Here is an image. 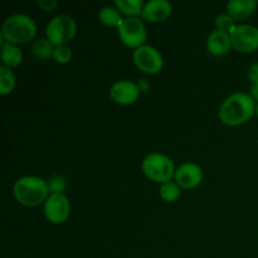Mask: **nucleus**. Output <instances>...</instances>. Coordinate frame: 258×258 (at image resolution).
I'll return each instance as SVG.
<instances>
[{"mask_svg": "<svg viewBox=\"0 0 258 258\" xmlns=\"http://www.w3.org/2000/svg\"><path fill=\"white\" fill-rule=\"evenodd\" d=\"M256 105L257 102L249 93H232L219 107L218 117L227 126H241L256 115Z\"/></svg>", "mask_w": 258, "mask_h": 258, "instance_id": "nucleus-1", "label": "nucleus"}, {"mask_svg": "<svg viewBox=\"0 0 258 258\" xmlns=\"http://www.w3.org/2000/svg\"><path fill=\"white\" fill-rule=\"evenodd\" d=\"M13 194L15 201L24 207L34 208L40 204L44 206L50 196L48 181L34 175L22 176L13 185Z\"/></svg>", "mask_w": 258, "mask_h": 258, "instance_id": "nucleus-2", "label": "nucleus"}, {"mask_svg": "<svg viewBox=\"0 0 258 258\" xmlns=\"http://www.w3.org/2000/svg\"><path fill=\"white\" fill-rule=\"evenodd\" d=\"M37 34V24L34 19L27 14H13L4 20L2 27V37L5 43L23 45L34 39Z\"/></svg>", "mask_w": 258, "mask_h": 258, "instance_id": "nucleus-3", "label": "nucleus"}, {"mask_svg": "<svg viewBox=\"0 0 258 258\" xmlns=\"http://www.w3.org/2000/svg\"><path fill=\"white\" fill-rule=\"evenodd\" d=\"M141 169L149 180L160 184L173 180L176 171L173 160L160 153H151L146 155L141 163Z\"/></svg>", "mask_w": 258, "mask_h": 258, "instance_id": "nucleus-4", "label": "nucleus"}, {"mask_svg": "<svg viewBox=\"0 0 258 258\" xmlns=\"http://www.w3.org/2000/svg\"><path fill=\"white\" fill-rule=\"evenodd\" d=\"M76 34H77V23L70 15H57L45 27L47 39L55 47L67 45L76 37Z\"/></svg>", "mask_w": 258, "mask_h": 258, "instance_id": "nucleus-5", "label": "nucleus"}, {"mask_svg": "<svg viewBox=\"0 0 258 258\" xmlns=\"http://www.w3.org/2000/svg\"><path fill=\"white\" fill-rule=\"evenodd\" d=\"M117 33L122 44L131 49H138L145 45L148 38L145 24L139 18H123L117 28Z\"/></svg>", "mask_w": 258, "mask_h": 258, "instance_id": "nucleus-6", "label": "nucleus"}, {"mask_svg": "<svg viewBox=\"0 0 258 258\" xmlns=\"http://www.w3.org/2000/svg\"><path fill=\"white\" fill-rule=\"evenodd\" d=\"M133 60L136 68L146 75H156L164 67L163 55L155 47L151 45L145 44L134 50Z\"/></svg>", "mask_w": 258, "mask_h": 258, "instance_id": "nucleus-7", "label": "nucleus"}, {"mask_svg": "<svg viewBox=\"0 0 258 258\" xmlns=\"http://www.w3.org/2000/svg\"><path fill=\"white\" fill-rule=\"evenodd\" d=\"M232 47L239 53H253L258 50V28L252 24H237L231 33Z\"/></svg>", "mask_w": 258, "mask_h": 258, "instance_id": "nucleus-8", "label": "nucleus"}, {"mask_svg": "<svg viewBox=\"0 0 258 258\" xmlns=\"http://www.w3.org/2000/svg\"><path fill=\"white\" fill-rule=\"evenodd\" d=\"M44 216L52 224H63L71 214L70 199L64 194H50L44 203Z\"/></svg>", "mask_w": 258, "mask_h": 258, "instance_id": "nucleus-9", "label": "nucleus"}, {"mask_svg": "<svg viewBox=\"0 0 258 258\" xmlns=\"http://www.w3.org/2000/svg\"><path fill=\"white\" fill-rule=\"evenodd\" d=\"M140 93L138 85L128 80L117 81L110 88L111 100L121 106L134 105L138 101Z\"/></svg>", "mask_w": 258, "mask_h": 258, "instance_id": "nucleus-10", "label": "nucleus"}, {"mask_svg": "<svg viewBox=\"0 0 258 258\" xmlns=\"http://www.w3.org/2000/svg\"><path fill=\"white\" fill-rule=\"evenodd\" d=\"M203 170L196 163H184L176 169L174 181L181 189H194L203 181Z\"/></svg>", "mask_w": 258, "mask_h": 258, "instance_id": "nucleus-11", "label": "nucleus"}, {"mask_svg": "<svg viewBox=\"0 0 258 258\" xmlns=\"http://www.w3.org/2000/svg\"><path fill=\"white\" fill-rule=\"evenodd\" d=\"M173 13V5L168 0H150L144 5L143 19L150 23H161Z\"/></svg>", "mask_w": 258, "mask_h": 258, "instance_id": "nucleus-12", "label": "nucleus"}, {"mask_svg": "<svg viewBox=\"0 0 258 258\" xmlns=\"http://www.w3.org/2000/svg\"><path fill=\"white\" fill-rule=\"evenodd\" d=\"M231 35L227 33L213 30L207 38V50L213 57H223L232 49Z\"/></svg>", "mask_w": 258, "mask_h": 258, "instance_id": "nucleus-13", "label": "nucleus"}, {"mask_svg": "<svg viewBox=\"0 0 258 258\" xmlns=\"http://www.w3.org/2000/svg\"><path fill=\"white\" fill-rule=\"evenodd\" d=\"M257 4L256 0H231L227 3V13L236 22H243L253 14Z\"/></svg>", "mask_w": 258, "mask_h": 258, "instance_id": "nucleus-14", "label": "nucleus"}, {"mask_svg": "<svg viewBox=\"0 0 258 258\" xmlns=\"http://www.w3.org/2000/svg\"><path fill=\"white\" fill-rule=\"evenodd\" d=\"M2 62L3 66L8 68H15L22 64L23 52L18 45L3 43L2 44Z\"/></svg>", "mask_w": 258, "mask_h": 258, "instance_id": "nucleus-15", "label": "nucleus"}, {"mask_svg": "<svg viewBox=\"0 0 258 258\" xmlns=\"http://www.w3.org/2000/svg\"><path fill=\"white\" fill-rule=\"evenodd\" d=\"M143 0H116L115 8L121 13V15H126V18H138L143 15L144 10Z\"/></svg>", "mask_w": 258, "mask_h": 258, "instance_id": "nucleus-16", "label": "nucleus"}, {"mask_svg": "<svg viewBox=\"0 0 258 258\" xmlns=\"http://www.w3.org/2000/svg\"><path fill=\"white\" fill-rule=\"evenodd\" d=\"M98 19L105 27L117 29L123 18L121 17V13L115 7H103L98 13Z\"/></svg>", "mask_w": 258, "mask_h": 258, "instance_id": "nucleus-17", "label": "nucleus"}, {"mask_svg": "<svg viewBox=\"0 0 258 258\" xmlns=\"http://www.w3.org/2000/svg\"><path fill=\"white\" fill-rule=\"evenodd\" d=\"M55 45L52 44L47 38H39L33 43L32 53L37 59L39 60H47L53 57V52H54Z\"/></svg>", "mask_w": 258, "mask_h": 258, "instance_id": "nucleus-18", "label": "nucleus"}, {"mask_svg": "<svg viewBox=\"0 0 258 258\" xmlns=\"http://www.w3.org/2000/svg\"><path fill=\"white\" fill-rule=\"evenodd\" d=\"M15 88V76L10 68L0 66V95L8 96Z\"/></svg>", "mask_w": 258, "mask_h": 258, "instance_id": "nucleus-19", "label": "nucleus"}, {"mask_svg": "<svg viewBox=\"0 0 258 258\" xmlns=\"http://www.w3.org/2000/svg\"><path fill=\"white\" fill-rule=\"evenodd\" d=\"M180 194L181 188L173 180L161 184L160 189H159V196L166 203H174V202H176L180 198Z\"/></svg>", "mask_w": 258, "mask_h": 258, "instance_id": "nucleus-20", "label": "nucleus"}, {"mask_svg": "<svg viewBox=\"0 0 258 258\" xmlns=\"http://www.w3.org/2000/svg\"><path fill=\"white\" fill-rule=\"evenodd\" d=\"M214 24H216L217 30L227 33V34H231V33L233 32L234 28L237 27V22L228 14V13H226V14H219L218 17L216 18Z\"/></svg>", "mask_w": 258, "mask_h": 258, "instance_id": "nucleus-21", "label": "nucleus"}, {"mask_svg": "<svg viewBox=\"0 0 258 258\" xmlns=\"http://www.w3.org/2000/svg\"><path fill=\"white\" fill-rule=\"evenodd\" d=\"M52 58L57 64H67L72 59V50L68 45H58L54 48Z\"/></svg>", "mask_w": 258, "mask_h": 258, "instance_id": "nucleus-22", "label": "nucleus"}, {"mask_svg": "<svg viewBox=\"0 0 258 258\" xmlns=\"http://www.w3.org/2000/svg\"><path fill=\"white\" fill-rule=\"evenodd\" d=\"M48 185H49L50 194H64L67 189V180L63 176L55 175L48 180Z\"/></svg>", "mask_w": 258, "mask_h": 258, "instance_id": "nucleus-23", "label": "nucleus"}, {"mask_svg": "<svg viewBox=\"0 0 258 258\" xmlns=\"http://www.w3.org/2000/svg\"><path fill=\"white\" fill-rule=\"evenodd\" d=\"M247 78L251 82V86L258 85V62L252 63L247 71Z\"/></svg>", "mask_w": 258, "mask_h": 258, "instance_id": "nucleus-24", "label": "nucleus"}, {"mask_svg": "<svg viewBox=\"0 0 258 258\" xmlns=\"http://www.w3.org/2000/svg\"><path fill=\"white\" fill-rule=\"evenodd\" d=\"M37 5L44 12H52L58 8V2L57 0H38Z\"/></svg>", "mask_w": 258, "mask_h": 258, "instance_id": "nucleus-25", "label": "nucleus"}, {"mask_svg": "<svg viewBox=\"0 0 258 258\" xmlns=\"http://www.w3.org/2000/svg\"><path fill=\"white\" fill-rule=\"evenodd\" d=\"M136 85H138L140 92H148L149 88H150V83H149V81L145 80V78H141V80H139Z\"/></svg>", "mask_w": 258, "mask_h": 258, "instance_id": "nucleus-26", "label": "nucleus"}, {"mask_svg": "<svg viewBox=\"0 0 258 258\" xmlns=\"http://www.w3.org/2000/svg\"><path fill=\"white\" fill-rule=\"evenodd\" d=\"M251 92H249V95L252 96V98H253L256 102H258V85H253L251 86Z\"/></svg>", "mask_w": 258, "mask_h": 258, "instance_id": "nucleus-27", "label": "nucleus"}, {"mask_svg": "<svg viewBox=\"0 0 258 258\" xmlns=\"http://www.w3.org/2000/svg\"><path fill=\"white\" fill-rule=\"evenodd\" d=\"M256 116L258 117V102H257V105H256Z\"/></svg>", "mask_w": 258, "mask_h": 258, "instance_id": "nucleus-28", "label": "nucleus"}]
</instances>
